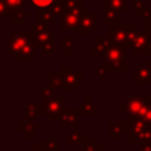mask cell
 <instances>
[{
    "label": "cell",
    "mask_w": 151,
    "mask_h": 151,
    "mask_svg": "<svg viewBox=\"0 0 151 151\" xmlns=\"http://www.w3.org/2000/svg\"><path fill=\"white\" fill-rule=\"evenodd\" d=\"M32 3H33L36 7H40V8H44V7H48L49 4H52L53 0H31Z\"/></svg>",
    "instance_id": "6da1fadb"
}]
</instances>
